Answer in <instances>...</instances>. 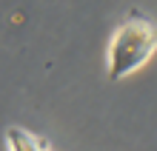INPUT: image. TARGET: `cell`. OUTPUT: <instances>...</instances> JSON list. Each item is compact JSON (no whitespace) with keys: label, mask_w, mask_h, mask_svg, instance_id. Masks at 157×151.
<instances>
[{"label":"cell","mask_w":157,"mask_h":151,"mask_svg":"<svg viewBox=\"0 0 157 151\" xmlns=\"http://www.w3.org/2000/svg\"><path fill=\"white\" fill-rule=\"evenodd\" d=\"M157 51V26L149 17L132 12L109 43V60H106V74L109 80L128 77L132 71L143 69Z\"/></svg>","instance_id":"cell-1"},{"label":"cell","mask_w":157,"mask_h":151,"mask_svg":"<svg viewBox=\"0 0 157 151\" xmlns=\"http://www.w3.org/2000/svg\"><path fill=\"white\" fill-rule=\"evenodd\" d=\"M6 137H9L12 151H52L46 140L34 137L32 131H26V128H20V126H12V128L6 131Z\"/></svg>","instance_id":"cell-2"}]
</instances>
